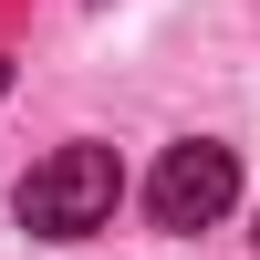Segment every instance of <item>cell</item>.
Instances as JSON below:
<instances>
[{
	"instance_id": "3957f363",
	"label": "cell",
	"mask_w": 260,
	"mask_h": 260,
	"mask_svg": "<svg viewBox=\"0 0 260 260\" xmlns=\"http://www.w3.org/2000/svg\"><path fill=\"white\" fill-rule=\"evenodd\" d=\"M0 83H11V73H0Z\"/></svg>"
},
{
	"instance_id": "7a4b0ae2",
	"label": "cell",
	"mask_w": 260,
	"mask_h": 260,
	"mask_svg": "<svg viewBox=\"0 0 260 260\" xmlns=\"http://www.w3.org/2000/svg\"><path fill=\"white\" fill-rule=\"evenodd\" d=\"M229 198H240V156H229L219 136H187L156 156V177H146V219L177 229V240H198V229L229 219Z\"/></svg>"
},
{
	"instance_id": "6da1fadb",
	"label": "cell",
	"mask_w": 260,
	"mask_h": 260,
	"mask_svg": "<svg viewBox=\"0 0 260 260\" xmlns=\"http://www.w3.org/2000/svg\"><path fill=\"white\" fill-rule=\"evenodd\" d=\"M115 198H125L115 146H52V156L21 177V229H42V240H94V229L115 219Z\"/></svg>"
}]
</instances>
